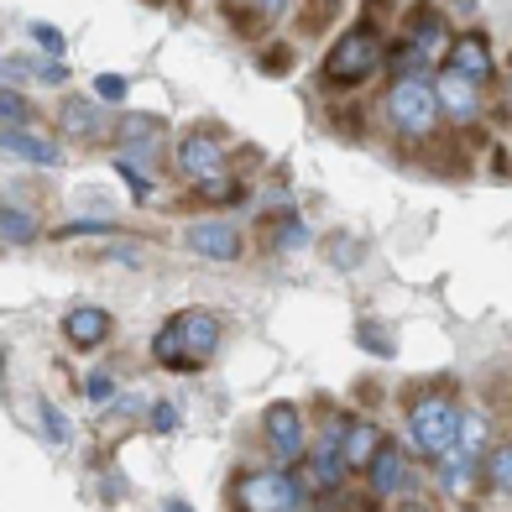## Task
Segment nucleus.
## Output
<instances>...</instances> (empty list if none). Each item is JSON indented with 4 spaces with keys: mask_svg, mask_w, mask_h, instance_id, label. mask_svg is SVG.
Segmentation results:
<instances>
[{
    "mask_svg": "<svg viewBox=\"0 0 512 512\" xmlns=\"http://www.w3.org/2000/svg\"><path fill=\"white\" fill-rule=\"evenodd\" d=\"M37 84H68V63L63 58H48V63H37Z\"/></svg>",
    "mask_w": 512,
    "mask_h": 512,
    "instance_id": "32",
    "label": "nucleus"
},
{
    "mask_svg": "<svg viewBox=\"0 0 512 512\" xmlns=\"http://www.w3.org/2000/svg\"><path fill=\"white\" fill-rule=\"evenodd\" d=\"M6 157H21V162H32V168H58V162H63V152H58L53 136H37V131H27V126L6 131Z\"/></svg>",
    "mask_w": 512,
    "mask_h": 512,
    "instance_id": "17",
    "label": "nucleus"
},
{
    "mask_svg": "<svg viewBox=\"0 0 512 512\" xmlns=\"http://www.w3.org/2000/svg\"><path fill=\"white\" fill-rule=\"evenodd\" d=\"M0 115H6V131H16L21 121H27V105H21L16 84H6V95H0Z\"/></svg>",
    "mask_w": 512,
    "mask_h": 512,
    "instance_id": "29",
    "label": "nucleus"
},
{
    "mask_svg": "<svg viewBox=\"0 0 512 512\" xmlns=\"http://www.w3.org/2000/svg\"><path fill=\"white\" fill-rule=\"evenodd\" d=\"M105 100H95V95H68L63 100V110H58V126H63V136H74V142H84V147H95V142H105V110H100Z\"/></svg>",
    "mask_w": 512,
    "mask_h": 512,
    "instance_id": "11",
    "label": "nucleus"
},
{
    "mask_svg": "<svg viewBox=\"0 0 512 512\" xmlns=\"http://www.w3.org/2000/svg\"><path fill=\"white\" fill-rule=\"evenodd\" d=\"M162 136H168V121H162V115H126L121 131H115V152L142 162L162 147Z\"/></svg>",
    "mask_w": 512,
    "mask_h": 512,
    "instance_id": "12",
    "label": "nucleus"
},
{
    "mask_svg": "<svg viewBox=\"0 0 512 512\" xmlns=\"http://www.w3.org/2000/svg\"><path fill=\"white\" fill-rule=\"evenodd\" d=\"M74 236H110V220H68V225H58V241H74Z\"/></svg>",
    "mask_w": 512,
    "mask_h": 512,
    "instance_id": "27",
    "label": "nucleus"
},
{
    "mask_svg": "<svg viewBox=\"0 0 512 512\" xmlns=\"http://www.w3.org/2000/svg\"><path fill=\"white\" fill-rule=\"evenodd\" d=\"M37 418H42V434H48L53 445H68V439H74V424H68V413H63L58 403L42 398V403H37Z\"/></svg>",
    "mask_w": 512,
    "mask_h": 512,
    "instance_id": "21",
    "label": "nucleus"
},
{
    "mask_svg": "<svg viewBox=\"0 0 512 512\" xmlns=\"http://www.w3.org/2000/svg\"><path fill=\"white\" fill-rule=\"evenodd\" d=\"M230 6H246V0H230Z\"/></svg>",
    "mask_w": 512,
    "mask_h": 512,
    "instance_id": "35",
    "label": "nucleus"
},
{
    "mask_svg": "<svg viewBox=\"0 0 512 512\" xmlns=\"http://www.w3.org/2000/svg\"><path fill=\"white\" fill-rule=\"evenodd\" d=\"M340 445H345V465H351V471H366L387 439H382L377 424H361V418H356V424H345V439H340Z\"/></svg>",
    "mask_w": 512,
    "mask_h": 512,
    "instance_id": "18",
    "label": "nucleus"
},
{
    "mask_svg": "<svg viewBox=\"0 0 512 512\" xmlns=\"http://www.w3.org/2000/svg\"><path fill=\"white\" fill-rule=\"evenodd\" d=\"M256 11H262L267 21H277V16H283V11H288V0H256Z\"/></svg>",
    "mask_w": 512,
    "mask_h": 512,
    "instance_id": "33",
    "label": "nucleus"
},
{
    "mask_svg": "<svg viewBox=\"0 0 512 512\" xmlns=\"http://www.w3.org/2000/svg\"><path fill=\"white\" fill-rule=\"evenodd\" d=\"M340 439H345V424L324 434L319 445H314V455H309L314 486H324V492H335V486L345 481V471H351V465H345V445H340Z\"/></svg>",
    "mask_w": 512,
    "mask_h": 512,
    "instance_id": "16",
    "label": "nucleus"
},
{
    "mask_svg": "<svg viewBox=\"0 0 512 512\" xmlns=\"http://www.w3.org/2000/svg\"><path fill=\"white\" fill-rule=\"evenodd\" d=\"M183 246H189L194 256H204V262H236L241 256V230L230 220H199L183 230Z\"/></svg>",
    "mask_w": 512,
    "mask_h": 512,
    "instance_id": "10",
    "label": "nucleus"
},
{
    "mask_svg": "<svg viewBox=\"0 0 512 512\" xmlns=\"http://www.w3.org/2000/svg\"><path fill=\"white\" fill-rule=\"evenodd\" d=\"M319 6H324V11H335V6H345V0H319Z\"/></svg>",
    "mask_w": 512,
    "mask_h": 512,
    "instance_id": "34",
    "label": "nucleus"
},
{
    "mask_svg": "<svg viewBox=\"0 0 512 512\" xmlns=\"http://www.w3.org/2000/svg\"><path fill=\"white\" fill-rule=\"evenodd\" d=\"M262 434H267L272 455L283 460V465L304 460V413H298L293 403H272V408L262 413Z\"/></svg>",
    "mask_w": 512,
    "mask_h": 512,
    "instance_id": "9",
    "label": "nucleus"
},
{
    "mask_svg": "<svg viewBox=\"0 0 512 512\" xmlns=\"http://www.w3.org/2000/svg\"><path fill=\"white\" fill-rule=\"evenodd\" d=\"M387 63V48H382V32L371 21H356L351 32L335 37V48L324 53L319 63V84L324 89H351V84H366L377 68Z\"/></svg>",
    "mask_w": 512,
    "mask_h": 512,
    "instance_id": "2",
    "label": "nucleus"
},
{
    "mask_svg": "<svg viewBox=\"0 0 512 512\" xmlns=\"http://www.w3.org/2000/svg\"><path fill=\"white\" fill-rule=\"evenodd\" d=\"M356 345H361L366 356H382V361L398 356V340L382 335V324H377V319H361V324H356Z\"/></svg>",
    "mask_w": 512,
    "mask_h": 512,
    "instance_id": "20",
    "label": "nucleus"
},
{
    "mask_svg": "<svg viewBox=\"0 0 512 512\" xmlns=\"http://www.w3.org/2000/svg\"><path fill=\"white\" fill-rule=\"evenodd\" d=\"M230 502L246 507V512H298V507H309L304 486H298L288 471H256V476L236 481Z\"/></svg>",
    "mask_w": 512,
    "mask_h": 512,
    "instance_id": "6",
    "label": "nucleus"
},
{
    "mask_svg": "<svg viewBox=\"0 0 512 512\" xmlns=\"http://www.w3.org/2000/svg\"><path fill=\"white\" fill-rule=\"evenodd\" d=\"M84 398L95 403V408H110V398H115V377H110L105 366H100V371H89V377H84Z\"/></svg>",
    "mask_w": 512,
    "mask_h": 512,
    "instance_id": "25",
    "label": "nucleus"
},
{
    "mask_svg": "<svg viewBox=\"0 0 512 512\" xmlns=\"http://www.w3.org/2000/svg\"><path fill=\"white\" fill-rule=\"evenodd\" d=\"M147 424H152L157 434H173V429L183 424V418H178V408H173V403H152V418H147Z\"/></svg>",
    "mask_w": 512,
    "mask_h": 512,
    "instance_id": "31",
    "label": "nucleus"
},
{
    "mask_svg": "<svg viewBox=\"0 0 512 512\" xmlns=\"http://www.w3.org/2000/svg\"><path fill=\"white\" fill-rule=\"evenodd\" d=\"M445 63H450V68H460L465 79L486 84V79H492V48H486V32H460V37L450 42Z\"/></svg>",
    "mask_w": 512,
    "mask_h": 512,
    "instance_id": "15",
    "label": "nucleus"
},
{
    "mask_svg": "<svg viewBox=\"0 0 512 512\" xmlns=\"http://www.w3.org/2000/svg\"><path fill=\"white\" fill-rule=\"evenodd\" d=\"M277 246H309V230H304V220H293V215H283V225H277Z\"/></svg>",
    "mask_w": 512,
    "mask_h": 512,
    "instance_id": "30",
    "label": "nucleus"
},
{
    "mask_svg": "<svg viewBox=\"0 0 512 512\" xmlns=\"http://www.w3.org/2000/svg\"><path fill=\"white\" fill-rule=\"evenodd\" d=\"M403 42H413L418 53H424V63H434L439 53H450V27H445V11L434 6V0H418V6L408 11L403 21Z\"/></svg>",
    "mask_w": 512,
    "mask_h": 512,
    "instance_id": "8",
    "label": "nucleus"
},
{
    "mask_svg": "<svg viewBox=\"0 0 512 512\" xmlns=\"http://www.w3.org/2000/svg\"><path fill=\"white\" fill-rule=\"evenodd\" d=\"M110 168L115 173H121L126 178V189H131V199H152V173H142V168H136V157H121V152H115V162H110Z\"/></svg>",
    "mask_w": 512,
    "mask_h": 512,
    "instance_id": "22",
    "label": "nucleus"
},
{
    "mask_svg": "<svg viewBox=\"0 0 512 512\" xmlns=\"http://www.w3.org/2000/svg\"><path fill=\"white\" fill-rule=\"evenodd\" d=\"M486 481L512 497V445H497L492 455H486Z\"/></svg>",
    "mask_w": 512,
    "mask_h": 512,
    "instance_id": "23",
    "label": "nucleus"
},
{
    "mask_svg": "<svg viewBox=\"0 0 512 512\" xmlns=\"http://www.w3.org/2000/svg\"><path fill=\"white\" fill-rule=\"evenodd\" d=\"M173 168L178 178L189 183V189H204V183H215L230 173V152H225V136L220 131H189V136H178V147H173Z\"/></svg>",
    "mask_w": 512,
    "mask_h": 512,
    "instance_id": "4",
    "label": "nucleus"
},
{
    "mask_svg": "<svg viewBox=\"0 0 512 512\" xmlns=\"http://www.w3.org/2000/svg\"><path fill=\"white\" fill-rule=\"evenodd\" d=\"M460 445L481 455V445H486V424H481L476 413H460Z\"/></svg>",
    "mask_w": 512,
    "mask_h": 512,
    "instance_id": "28",
    "label": "nucleus"
},
{
    "mask_svg": "<svg viewBox=\"0 0 512 512\" xmlns=\"http://www.w3.org/2000/svg\"><path fill=\"white\" fill-rule=\"evenodd\" d=\"M408 429H413V445L439 460L450 445H460V408L450 398H439V392H429V398H418L408 408Z\"/></svg>",
    "mask_w": 512,
    "mask_h": 512,
    "instance_id": "5",
    "label": "nucleus"
},
{
    "mask_svg": "<svg viewBox=\"0 0 512 512\" xmlns=\"http://www.w3.org/2000/svg\"><path fill=\"white\" fill-rule=\"evenodd\" d=\"M27 32L37 37V48L48 53V58H63L68 53V37H63V27H53V21H27Z\"/></svg>",
    "mask_w": 512,
    "mask_h": 512,
    "instance_id": "24",
    "label": "nucleus"
},
{
    "mask_svg": "<svg viewBox=\"0 0 512 512\" xmlns=\"http://www.w3.org/2000/svg\"><path fill=\"white\" fill-rule=\"evenodd\" d=\"M126 95H131V79H121V74H100V79H95V100L121 105Z\"/></svg>",
    "mask_w": 512,
    "mask_h": 512,
    "instance_id": "26",
    "label": "nucleus"
},
{
    "mask_svg": "<svg viewBox=\"0 0 512 512\" xmlns=\"http://www.w3.org/2000/svg\"><path fill=\"white\" fill-rule=\"evenodd\" d=\"M37 236V220H32V209H21L16 199H6V204H0V241H6L11 251L16 246H27Z\"/></svg>",
    "mask_w": 512,
    "mask_h": 512,
    "instance_id": "19",
    "label": "nucleus"
},
{
    "mask_svg": "<svg viewBox=\"0 0 512 512\" xmlns=\"http://www.w3.org/2000/svg\"><path fill=\"white\" fill-rule=\"evenodd\" d=\"M110 330H115L110 314L95 309V304H79V309L63 314V335H68V345H79V351H95V345H105Z\"/></svg>",
    "mask_w": 512,
    "mask_h": 512,
    "instance_id": "14",
    "label": "nucleus"
},
{
    "mask_svg": "<svg viewBox=\"0 0 512 512\" xmlns=\"http://www.w3.org/2000/svg\"><path fill=\"white\" fill-rule=\"evenodd\" d=\"M439 95H434V79H424V74H408V79H392V89H387V121H392V131L398 136H429L434 126H439Z\"/></svg>",
    "mask_w": 512,
    "mask_h": 512,
    "instance_id": "3",
    "label": "nucleus"
},
{
    "mask_svg": "<svg viewBox=\"0 0 512 512\" xmlns=\"http://www.w3.org/2000/svg\"><path fill=\"white\" fill-rule=\"evenodd\" d=\"M220 340H225V330H220L215 314H209V309H183V314H173V319L152 335V361H157L162 371L189 377V371H199V366L215 361Z\"/></svg>",
    "mask_w": 512,
    "mask_h": 512,
    "instance_id": "1",
    "label": "nucleus"
},
{
    "mask_svg": "<svg viewBox=\"0 0 512 512\" xmlns=\"http://www.w3.org/2000/svg\"><path fill=\"white\" fill-rule=\"evenodd\" d=\"M481 89L486 84H476V79H465L460 68H439V79H434V95H439V110L450 115L455 126H476L481 121Z\"/></svg>",
    "mask_w": 512,
    "mask_h": 512,
    "instance_id": "7",
    "label": "nucleus"
},
{
    "mask_svg": "<svg viewBox=\"0 0 512 512\" xmlns=\"http://www.w3.org/2000/svg\"><path fill=\"white\" fill-rule=\"evenodd\" d=\"M366 476H371V492H377V497H403L408 486H413V476H408V455H403L398 445H382L377 460L366 465Z\"/></svg>",
    "mask_w": 512,
    "mask_h": 512,
    "instance_id": "13",
    "label": "nucleus"
}]
</instances>
